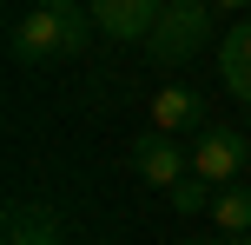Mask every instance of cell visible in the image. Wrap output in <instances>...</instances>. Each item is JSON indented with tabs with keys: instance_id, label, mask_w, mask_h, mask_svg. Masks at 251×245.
Returning <instances> with one entry per match:
<instances>
[{
	"instance_id": "6da1fadb",
	"label": "cell",
	"mask_w": 251,
	"mask_h": 245,
	"mask_svg": "<svg viewBox=\"0 0 251 245\" xmlns=\"http://www.w3.org/2000/svg\"><path fill=\"white\" fill-rule=\"evenodd\" d=\"M93 33V7H26L20 20H7V53L20 66L73 60Z\"/></svg>"
},
{
	"instance_id": "7a4b0ae2",
	"label": "cell",
	"mask_w": 251,
	"mask_h": 245,
	"mask_svg": "<svg viewBox=\"0 0 251 245\" xmlns=\"http://www.w3.org/2000/svg\"><path fill=\"white\" fill-rule=\"evenodd\" d=\"M212 20H218V0H165L159 7V27L146 33V53L159 66H178L212 40Z\"/></svg>"
},
{
	"instance_id": "3957f363",
	"label": "cell",
	"mask_w": 251,
	"mask_h": 245,
	"mask_svg": "<svg viewBox=\"0 0 251 245\" xmlns=\"http://www.w3.org/2000/svg\"><path fill=\"white\" fill-rule=\"evenodd\" d=\"M192 172H199V179H212L218 192H225V186H238L245 172H251V139H245L238 126H205L199 146H192Z\"/></svg>"
},
{
	"instance_id": "277c9868",
	"label": "cell",
	"mask_w": 251,
	"mask_h": 245,
	"mask_svg": "<svg viewBox=\"0 0 251 245\" xmlns=\"http://www.w3.org/2000/svg\"><path fill=\"white\" fill-rule=\"evenodd\" d=\"M132 172H139L146 186H159V192H172V186L192 172V153L172 139V133H146V139L132 146Z\"/></svg>"
},
{
	"instance_id": "5b68a950",
	"label": "cell",
	"mask_w": 251,
	"mask_h": 245,
	"mask_svg": "<svg viewBox=\"0 0 251 245\" xmlns=\"http://www.w3.org/2000/svg\"><path fill=\"white\" fill-rule=\"evenodd\" d=\"M146 126L152 133H205V93H192V86H159L152 93V106H146Z\"/></svg>"
},
{
	"instance_id": "8992f818",
	"label": "cell",
	"mask_w": 251,
	"mask_h": 245,
	"mask_svg": "<svg viewBox=\"0 0 251 245\" xmlns=\"http://www.w3.org/2000/svg\"><path fill=\"white\" fill-rule=\"evenodd\" d=\"M93 7V27L113 40H146L152 27H159V7L165 0H86Z\"/></svg>"
},
{
	"instance_id": "52a82bcc",
	"label": "cell",
	"mask_w": 251,
	"mask_h": 245,
	"mask_svg": "<svg viewBox=\"0 0 251 245\" xmlns=\"http://www.w3.org/2000/svg\"><path fill=\"white\" fill-rule=\"evenodd\" d=\"M218 73H225V93L251 106V20H238L225 40H218Z\"/></svg>"
},
{
	"instance_id": "ba28073f",
	"label": "cell",
	"mask_w": 251,
	"mask_h": 245,
	"mask_svg": "<svg viewBox=\"0 0 251 245\" xmlns=\"http://www.w3.org/2000/svg\"><path fill=\"white\" fill-rule=\"evenodd\" d=\"M212 225L231 232V239H251V192L245 186H225V192L212 199Z\"/></svg>"
},
{
	"instance_id": "9c48e42d",
	"label": "cell",
	"mask_w": 251,
	"mask_h": 245,
	"mask_svg": "<svg viewBox=\"0 0 251 245\" xmlns=\"http://www.w3.org/2000/svg\"><path fill=\"white\" fill-rule=\"evenodd\" d=\"M212 199H218V186L199 179V172H185V179L172 186V212H185V219H192V212H212Z\"/></svg>"
},
{
	"instance_id": "30bf717a",
	"label": "cell",
	"mask_w": 251,
	"mask_h": 245,
	"mask_svg": "<svg viewBox=\"0 0 251 245\" xmlns=\"http://www.w3.org/2000/svg\"><path fill=\"white\" fill-rule=\"evenodd\" d=\"M26 7H86V0H26Z\"/></svg>"
},
{
	"instance_id": "8fae6325",
	"label": "cell",
	"mask_w": 251,
	"mask_h": 245,
	"mask_svg": "<svg viewBox=\"0 0 251 245\" xmlns=\"http://www.w3.org/2000/svg\"><path fill=\"white\" fill-rule=\"evenodd\" d=\"M238 7H251V0H218V13H238Z\"/></svg>"
}]
</instances>
